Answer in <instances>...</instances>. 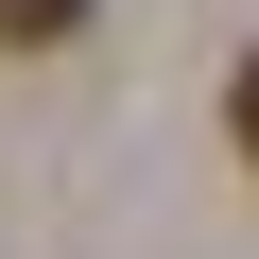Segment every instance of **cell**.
I'll return each mask as SVG.
<instances>
[{"label": "cell", "mask_w": 259, "mask_h": 259, "mask_svg": "<svg viewBox=\"0 0 259 259\" xmlns=\"http://www.w3.org/2000/svg\"><path fill=\"white\" fill-rule=\"evenodd\" d=\"M225 139H242V156H259V52H242V87H225Z\"/></svg>", "instance_id": "cell-2"}, {"label": "cell", "mask_w": 259, "mask_h": 259, "mask_svg": "<svg viewBox=\"0 0 259 259\" xmlns=\"http://www.w3.org/2000/svg\"><path fill=\"white\" fill-rule=\"evenodd\" d=\"M69 18H87V0H0V52H52Z\"/></svg>", "instance_id": "cell-1"}]
</instances>
